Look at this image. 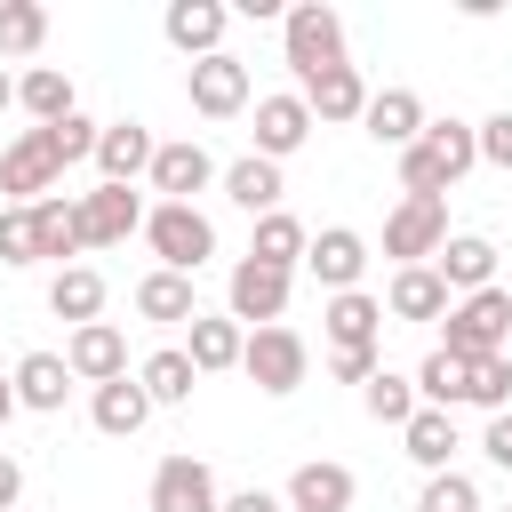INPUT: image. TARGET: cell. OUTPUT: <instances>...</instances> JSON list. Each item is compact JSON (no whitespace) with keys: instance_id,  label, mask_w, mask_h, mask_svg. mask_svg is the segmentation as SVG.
Instances as JSON below:
<instances>
[{"instance_id":"12","label":"cell","mask_w":512,"mask_h":512,"mask_svg":"<svg viewBox=\"0 0 512 512\" xmlns=\"http://www.w3.org/2000/svg\"><path fill=\"white\" fill-rule=\"evenodd\" d=\"M56 152H48V136L40 128H24L8 152H0V192H8V208H32V200H48L56 192Z\"/></svg>"},{"instance_id":"28","label":"cell","mask_w":512,"mask_h":512,"mask_svg":"<svg viewBox=\"0 0 512 512\" xmlns=\"http://www.w3.org/2000/svg\"><path fill=\"white\" fill-rule=\"evenodd\" d=\"M136 312L160 320V328H192V320H200V296H192L184 272H144V280H136Z\"/></svg>"},{"instance_id":"4","label":"cell","mask_w":512,"mask_h":512,"mask_svg":"<svg viewBox=\"0 0 512 512\" xmlns=\"http://www.w3.org/2000/svg\"><path fill=\"white\" fill-rule=\"evenodd\" d=\"M240 376H248L264 400H288V392L312 376V344H304L288 320H272V328H248V344H240Z\"/></svg>"},{"instance_id":"34","label":"cell","mask_w":512,"mask_h":512,"mask_svg":"<svg viewBox=\"0 0 512 512\" xmlns=\"http://www.w3.org/2000/svg\"><path fill=\"white\" fill-rule=\"evenodd\" d=\"M136 384H144V400H152V408H184V400H192V384H200V368L184 360V344H160V352L136 368Z\"/></svg>"},{"instance_id":"11","label":"cell","mask_w":512,"mask_h":512,"mask_svg":"<svg viewBox=\"0 0 512 512\" xmlns=\"http://www.w3.org/2000/svg\"><path fill=\"white\" fill-rule=\"evenodd\" d=\"M320 336H328V352H376L384 344V296H368V288L328 296L320 304Z\"/></svg>"},{"instance_id":"15","label":"cell","mask_w":512,"mask_h":512,"mask_svg":"<svg viewBox=\"0 0 512 512\" xmlns=\"http://www.w3.org/2000/svg\"><path fill=\"white\" fill-rule=\"evenodd\" d=\"M224 24H232V8L224 0H168V16H160V32H168V48L176 56H224Z\"/></svg>"},{"instance_id":"32","label":"cell","mask_w":512,"mask_h":512,"mask_svg":"<svg viewBox=\"0 0 512 512\" xmlns=\"http://www.w3.org/2000/svg\"><path fill=\"white\" fill-rule=\"evenodd\" d=\"M216 184H224V200H232V208H248V216H272V208H280V192H288V184H280V168H272V160H256V152H248V160H232Z\"/></svg>"},{"instance_id":"36","label":"cell","mask_w":512,"mask_h":512,"mask_svg":"<svg viewBox=\"0 0 512 512\" xmlns=\"http://www.w3.org/2000/svg\"><path fill=\"white\" fill-rule=\"evenodd\" d=\"M360 408H368L376 424H408V416H416L424 400H416V384H408V376H392V368H376V376L360 384Z\"/></svg>"},{"instance_id":"6","label":"cell","mask_w":512,"mask_h":512,"mask_svg":"<svg viewBox=\"0 0 512 512\" xmlns=\"http://www.w3.org/2000/svg\"><path fill=\"white\" fill-rule=\"evenodd\" d=\"M440 240H448V200H416V192H400V208L384 216V256H392V264H432Z\"/></svg>"},{"instance_id":"33","label":"cell","mask_w":512,"mask_h":512,"mask_svg":"<svg viewBox=\"0 0 512 512\" xmlns=\"http://www.w3.org/2000/svg\"><path fill=\"white\" fill-rule=\"evenodd\" d=\"M48 312L72 320V328H88V320L104 312V272H96V264H64V272L48 280Z\"/></svg>"},{"instance_id":"26","label":"cell","mask_w":512,"mask_h":512,"mask_svg":"<svg viewBox=\"0 0 512 512\" xmlns=\"http://www.w3.org/2000/svg\"><path fill=\"white\" fill-rule=\"evenodd\" d=\"M32 240H40V264L64 272V256H80V192H72V200H64V192L32 200Z\"/></svg>"},{"instance_id":"8","label":"cell","mask_w":512,"mask_h":512,"mask_svg":"<svg viewBox=\"0 0 512 512\" xmlns=\"http://www.w3.org/2000/svg\"><path fill=\"white\" fill-rule=\"evenodd\" d=\"M128 232H144V192H136V184H96V192H80V248H120Z\"/></svg>"},{"instance_id":"37","label":"cell","mask_w":512,"mask_h":512,"mask_svg":"<svg viewBox=\"0 0 512 512\" xmlns=\"http://www.w3.org/2000/svg\"><path fill=\"white\" fill-rule=\"evenodd\" d=\"M48 40V8L40 0H0V56H40Z\"/></svg>"},{"instance_id":"27","label":"cell","mask_w":512,"mask_h":512,"mask_svg":"<svg viewBox=\"0 0 512 512\" xmlns=\"http://www.w3.org/2000/svg\"><path fill=\"white\" fill-rule=\"evenodd\" d=\"M448 304H456V296L440 288V272H432V264H400V272H392V288H384V312H392V320H440Z\"/></svg>"},{"instance_id":"24","label":"cell","mask_w":512,"mask_h":512,"mask_svg":"<svg viewBox=\"0 0 512 512\" xmlns=\"http://www.w3.org/2000/svg\"><path fill=\"white\" fill-rule=\"evenodd\" d=\"M240 344H248V328H240L232 312H200L192 336H184V360H192L200 376H224V368H240Z\"/></svg>"},{"instance_id":"40","label":"cell","mask_w":512,"mask_h":512,"mask_svg":"<svg viewBox=\"0 0 512 512\" xmlns=\"http://www.w3.org/2000/svg\"><path fill=\"white\" fill-rule=\"evenodd\" d=\"M464 408H488V416H504V408H512V352L472 360V400H464Z\"/></svg>"},{"instance_id":"47","label":"cell","mask_w":512,"mask_h":512,"mask_svg":"<svg viewBox=\"0 0 512 512\" xmlns=\"http://www.w3.org/2000/svg\"><path fill=\"white\" fill-rule=\"evenodd\" d=\"M8 104H16V72L0 64V112H8Z\"/></svg>"},{"instance_id":"14","label":"cell","mask_w":512,"mask_h":512,"mask_svg":"<svg viewBox=\"0 0 512 512\" xmlns=\"http://www.w3.org/2000/svg\"><path fill=\"white\" fill-rule=\"evenodd\" d=\"M144 504H152V512H216L224 496H216V472H208L200 456H160Z\"/></svg>"},{"instance_id":"19","label":"cell","mask_w":512,"mask_h":512,"mask_svg":"<svg viewBox=\"0 0 512 512\" xmlns=\"http://www.w3.org/2000/svg\"><path fill=\"white\" fill-rule=\"evenodd\" d=\"M424 96L416 88H368V112H360V128L376 136V144H392V152H408L416 136H424Z\"/></svg>"},{"instance_id":"13","label":"cell","mask_w":512,"mask_h":512,"mask_svg":"<svg viewBox=\"0 0 512 512\" xmlns=\"http://www.w3.org/2000/svg\"><path fill=\"white\" fill-rule=\"evenodd\" d=\"M184 96H192L200 120H232V112H248V64L240 56H200L184 72Z\"/></svg>"},{"instance_id":"29","label":"cell","mask_w":512,"mask_h":512,"mask_svg":"<svg viewBox=\"0 0 512 512\" xmlns=\"http://www.w3.org/2000/svg\"><path fill=\"white\" fill-rule=\"evenodd\" d=\"M408 384H416V400H424V408H448V416H456V408L472 400V360H456V352H440V344H432V352H424V368H416Z\"/></svg>"},{"instance_id":"18","label":"cell","mask_w":512,"mask_h":512,"mask_svg":"<svg viewBox=\"0 0 512 512\" xmlns=\"http://www.w3.org/2000/svg\"><path fill=\"white\" fill-rule=\"evenodd\" d=\"M64 368H72V384H112V376H128V336L112 320H88V328H72Z\"/></svg>"},{"instance_id":"30","label":"cell","mask_w":512,"mask_h":512,"mask_svg":"<svg viewBox=\"0 0 512 512\" xmlns=\"http://www.w3.org/2000/svg\"><path fill=\"white\" fill-rule=\"evenodd\" d=\"M400 448H408V464L448 472V456H456L464 440H456V416H448V408H416V416L400 424Z\"/></svg>"},{"instance_id":"16","label":"cell","mask_w":512,"mask_h":512,"mask_svg":"<svg viewBox=\"0 0 512 512\" xmlns=\"http://www.w3.org/2000/svg\"><path fill=\"white\" fill-rule=\"evenodd\" d=\"M352 496H360L352 464H328V456L296 464V472H288V488H280V504H288V512H352Z\"/></svg>"},{"instance_id":"2","label":"cell","mask_w":512,"mask_h":512,"mask_svg":"<svg viewBox=\"0 0 512 512\" xmlns=\"http://www.w3.org/2000/svg\"><path fill=\"white\" fill-rule=\"evenodd\" d=\"M512 344V288H472L440 312V352L456 360H496Z\"/></svg>"},{"instance_id":"21","label":"cell","mask_w":512,"mask_h":512,"mask_svg":"<svg viewBox=\"0 0 512 512\" xmlns=\"http://www.w3.org/2000/svg\"><path fill=\"white\" fill-rule=\"evenodd\" d=\"M296 96H304V112H312V120H328V128H344V120H360V112H368V80H360V64L312 72Z\"/></svg>"},{"instance_id":"48","label":"cell","mask_w":512,"mask_h":512,"mask_svg":"<svg viewBox=\"0 0 512 512\" xmlns=\"http://www.w3.org/2000/svg\"><path fill=\"white\" fill-rule=\"evenodd\" d=\"M8 416H16V384L0 376V424H8Z\"/></svg>"},{"instance_id":"7","label":"cell","mask_w":512,"mask_h":512,"mask_svg":"<svg viewBox=\"0 0 512 512\" xmlns=\"http://www.w3.org/2000/svg\"><path fill=\"white\" fill-rule=\"evenodd\" d=\"M288 280H296V272H272V264L240 256L232 280H224V312H232L240 328H272V320L288 312Z\"/></svg>"},{"instance_id":"35","label":"cell","mask_w":512,"mask_h":512,"mask_svg":"<svg viewBox=\"0 0 512 512\" xmlns=\"http://www.w3.org/2000/svg\"><path fill=\"white\" fill-rule=\"evenodd\" d=\"M304 240H312V232H304L288 208H272V216H256L248 256H256V264H272V272H296V264H304Z\"/></svg>"},{"instance_id":"17","label":"cell","mask_w":512,"mask_h":512,"mask_svg":"<svg viewBox=\"0 0 512 512\" xmlns=\"http://www.w3.org/2000/svg\"><path fill=\"white\" fill-rule=\"evenodd\" d=\"M304 136H312V112H304V96L296 88H280V96H256V160H288V152H304Z\"/></svg>"},{"instance_id":"23","label":"cell","mask_w":512,"mask_h":512,"mask_svg":"<svg viewBox=\"0 0 512 512\" xmlns=\"http://www.w3.org/2000/svg\"><path fill=\"white\" fill-rule=\"evenodd\" d=\"M88 424H96L104 440H136V432L152 424V400H144V384H136V376H112V384H96V392H88Z\"/></svg>"},{"instance_id":"9","label":"cell","mask_w":512,"mask_h":512,"mask_svg":"<svg viewBox=\"0 0 512 512\" xmlns=\"http://www.w3.org/2000/svg\"><path fill=\"white\" fill-rule=\"evenodd\" d=\"M144 184H152L160 200H184V208H192V192H208V184H216V160H208V144H200V136H176V144H152Z\"/></svg>"},{"instance_id":"44","label":"cell","mask_w":512,"mask_h":512,"mask_svg":"<svg viewBox=\"0 0 512 512\" xmlns=\"http://www.w3.org/2000/svg\"><path fill=\"white\" fill-rule=\"evenodd\" d=\"M480 456H488L496 472H512V408H504V416H488V432H480Z\"/></svg>"},{"instance_id":"43","label":"cell","mask_w":512,"mask_h":512,"mask_svg":"<svg viewBox=\"0 0 512 512\" xmlns=\"http://www.w3.org/2000/svg\"><path fill=\"white\" fill-rule=\"evenodd\" d=\"M376 368H384V352H328V376L336 384H368Z\"/></svg>"},{"instance_id":"25","label":"cell","mask_w":512,"mask_h":512,"mask_svg":"<svg viewBox=\"0 0 512 512\" xmlns=\"http://www.w3.org/2000/svg\"><path fill=\"white\" fill-rule=\"evenodd\" d=\"M8 384H16V408L56 416V408H64V392H72V368H64V352H24Z\"/></svg>"},{"instance_id":"22","label":"cell","mask_w":512,"mask_h":512,"mask_svg":"<svg viewBox=\"0 0 512 512\" xmlns=\"http://www.w3.org/2000/svg\"><path fill=\"white\" fill-rule=\"evenodd\" d=\"M152 168V128L144 120H104L96 128V176L104 184H136Z\"/></svg>"},{"instance_id":"42","label":"cell","mask_w":512,"mask_h":512,"mask_svg":"<svg viewBox=\"0 0 512 512\" xmlns=\"http://www.w3.org/2000/svg\"><path fill=\"white\" fill-rule=\"evenodd\" d=\"M472 144H480L488 168H512V112H488V120L472 128Z\"/></svg>"},{"instance_id":"45","label":"cell","mask_w":512,"mask_h":512,"mask_svg":"<svg viewBox=\"0 0 512 512\" xmlns=\"http://www.w3.org/2000/svg\"><path fill=\"white\" fill-rule=\"evenodd\" d=\"M216 512H288V504H280L272 488H240V496H224Z\"/></svg>"},{"instance_id":"1","label":"cell","mask_w":512,"mask_h":512,"mask_svg":"<svg viewBox=\"0 0 512 512\" xmlns=\"http://www.w3.org/2000/svg\"><path fill=\"white\" fill-rule=\"evenodd\" d=\"M480 168V144H472V120H424V136L400 152V192H416V200H448L464 176Z\"/></svg>"},{"instance_id":"10","label":"cell","mask_w":512,"mask_h":512,"mask_svg":"<svg viewBox=\"0 0 512 512\" xmlns=\"http://www.w3.org/2000/svg\"><path fill=\"white\" fill-rule=\"evenodd\" d=\"M304 272H312L328 296H344V288H360V272H368V240H360L352 224H320V232L304 240Z\"/></svg>"},{"instance_id":"41","label":"cell","mask_w":512,"mask_h":512,"mask_svg":"<svg viewBox=\"0 0 512 512\" xmlns=\"http://www.w3.org/2000/svg\"><path fill=\"white\" fill-rule=\"evenodd\" d=\"M0 264H40V240H32V208H0Z\"/></svg>"},{"instance_id":"46","label":"cell","mask_w":512,"mask_h":512,"mask_svg":"<svg viewBox=\"0 0 512 512\" xmlns=\"http://www.w3.org/2000/svg\"><path fill=\"white\" fill-rule=\"evenodd\" d=\"M16 496H24V464L0 448V512H16Z\"/></svg>"},{"instance_id":"20","label":"cell","mask_w":512,"mask_h":512,"mask_svg":"<svg viewBox=\"0 0 512 512\" xmlns=\"http://www.w3.org/2000/svg\"><path fill=\"white\" fill-rule=\"evenodd\" d=\"M432 272H440V288H448V296L496 288V240H480V232H448V240H440V256H432Z\"/></svg>"},{"instance_id":"3","label":"cell","mask_w":512,"mask_h":512,"mask_svg":"<svg viewBox=\"0 0 512 512\" xmlns=\"http://www.w3.org/2000/svg\"><path fill=\"white\" fill-rule=\"evenodd\" d=\"M280 56H288L296 88H304L312 72H336V64H344V16H336L328 0H296V8H280Z\"/></svg>"},{"instance_id":"39","label":"cell","mask_w":512,"mask_h":512,"mask_svg":"<svg viewBox=\"0 0 512 512\" xmlns=\"http://www.w3.org/2000/svg\"><path fill=\"white\" fill-rule=\"evenodd\" d=\"M96 128H104V120H88V112H64V120H56V128H40V136H48L56 168H72V160H96Z\"/></svg>"},{"instance_id":"49","label":"cell","mask_w":512,"mask_h":512,"mask_svg":"<svg viewBox=\"0 0 512 512\" xmlns=\"http://www.w3.org/2000/svg\"><path fill=\"white\" fill-rule=\"evenodd\" d=\"M504 512H512V504H504Z\"/></svg>"},{"instance_id":"50","label":"cell","mask_w":512,"mask_h":512,"mask_svg":"<svg viewBox=\"0 0 512 512\" xmlns=\"http://www.w3.org/2000/svg\"><path fill=\"white\" fill-rule=\"evenodd\" d=\"M504 352H512V344H504Z\"/></svg>"},{"instance_id":"5","label":"cell","mask_w":512,"mask_h":512,"mask_svg":"<svg viewBox=\"0 0 512 512\" xmlns=\"http://www.w3.org/2000/svg\"><path fill=\"white\" fill-rule=\"evenodd\" d=\"M144 240H152L160 272H184V280L216 256V224H208L200 208H184V200H152V208H144Z\"/></svg>"},{"instance_id":"38","label":"cell","mask_w":512,"mask_h":512,"mask_svg":"<svg viewBox=\"0 0 512 512\" xmlns=\"http://www.w3.org/2000/svg\"><path fill=\"white\" fill-rule=\"evenodd\" d=\"M416 512H480V488H472V472H424V496H416Z\"/></svg>"},{"instance_id":"31","label":"cell","mask_w":512,"mask_h":512,"mask_svg":"<svg viewBox=\"0 0 512 512\" xmlns=\"http://www.w3.org/2000/svg\"><path fill=\"white\" fill-rule=\"evenodd\" d=\"M16 104L32 112V128H56L64 112H80V96H72V80H64L56 64H32V72H16Z\"/></svg>"}]
</instances>
